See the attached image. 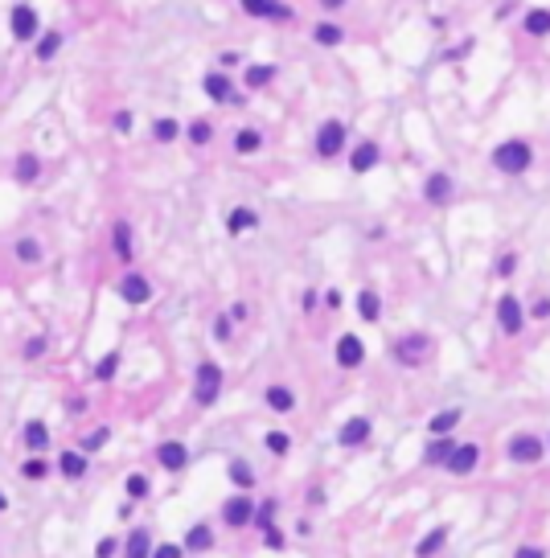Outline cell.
Masks as SVG:
<instances>
[{"label": "cell", "instance_id": "6da1fadb", "mask_svg": "<svg viewBox=\"0 0 550 558\" xmlns=\"http://www.w3.org/2000/svg\"><path fill=\"white\" fill-rule=\"evenodd\" d=\"M530 160H534V152H530L526 140H505L501 148L493 152V164H497L501 173H526Z\"/></svg>", "mask_w": 550, "mask_h": 558}, {"label": "cell", "instance_id": "7a4b0ae2", "mask_svg": "<svg viewBox=\"0 0 550 558\" xmlns=\"http://www.w3.org/2000/svg\"><path fill=\"white\" fill-rule=\"evenodd\" d=\"M218 394H222V366L201 362V366H197V386H193L197 407H214V403H218Z\"/></svg>", "mask_w": 550, "mask_h": 558}, {"label": "cell", "instance_id": "3957f363", "mask_svg": "<svg viewBox=\"0 0 550 558\" xmlns=\"http://www.w3.org/2000/svg\"><path fill=\"white\" fill-rule=\"evenodd\" d=\"M509 460H517V464H538V460H542V439H534V435H513V439H509Z\"/></svg>", "mask_w": 550, "mask_h": 558}, {"label": "cell", "instance_id": "277c9868", "mask_svg": "<svg viewBox=\"0 0 550 558\" xmlns=\"http://www.w3.org/2000/svg\"><path fill=\"white\" fill-rule=\"evenodd\" d=\"M497 325H501L505 332H522V328H526V312H522L517 296H501V300H497Z\"/></svg>", "mask_w": 550, "mask_h": 558}, {"label": "cell", "instance_id": "5b68a950", "mask_svg": "<svg viewBox=\"0 0 550 558\" xmlns=\"http://www.w3.org/2000/svg\"><path fill=\"white\" fill-rule=\"evenodd\" d=\"M366 362V345L353 337V332H345L341 341H337V366H345V370H358Z\"/></svg>", "mask_w": 550, "mask_h": 558}, {"label": "cell", "instance_id": "8992f818", "mask_svg": "<svg viewBox=\"0 0 550 558\" xmlns=\"http://www.w3.org/2000/svg\"><path fill=\"white\" fill-rule=\"evenodd\" d=\"M341 148H345V124L328 119L321 132H317V152H321V156H337Z\"/></svg>", "mask_w": 550, "mask_h": 558}, {"label": "cell", "instance_id": "52a82bcc", "mask_svg": "<svg viewBox=\"0 0 550 558\" xmlns=\"http://www.w3.org/2000/svg\"><path fill=\"white\" fill-rule=\"evenodd\" d=\"M12 37H21V42L38 37V8H29V4L12 8Z\"/></svg>", "mask_w": 550, "mask_h": 558}, {"label": "cell", "instance_id": "ba28073f", "mask_svg": "<svg viewBox=\"0 0 550 558\" xmlns=\"http://www.w3.org/2000/svg\"><path fill=\"white\" fill-rule=\"evenodd\" d=\"M251 517H255V501H251V497H242V493H238V497H230L226 505H222V521H226V525H247Z\"/></svg>", "mask_w": 550, "mask_h": 558}, {"label": "cell", "instance_id": "9c48e42d", "mask_svg": "<svg viewBox=\"0 0 550 558\" xmlns=\"http://www.w3.org/2000/svg\"><path fill=\"white\" fill-rule=\"evenodd\" d=\"M476 460H481V448H476V443H456L452 456H448V468H452L456 476H468V472L476 468Z\"/></svg>", "mask_w": 550, "mask_h": 558}, {"label": "cell", "instance_id": "30bf717a", "mask_svg": "<svg viewBox=\"0 0 550 558\" xmlns=\"http://www.w3.org/2000/svg\"><path fill=\"white\" fill-rule=\"evenodd\" d=\"M242 12L247 17H267V21H292V8L272 4V0H242Z\"/></svg>", "mask_w": 550, "mask_h": 558}, {"label": "cell", "instance_id": "8fae6325", "mask_svg": "<svg viewBox=\"0 0 550 558\" xmlns=\"http://www.w3.org/2000/svg\"><path fill=\"white\" fill-rule=\"evenodd\" d=\"M119 296H124L128 304H144V300L152 296V287H148V279H144V276L128 271V276L119 279Z\"/></svg>", "mask_w": 550, "mask_h": 558}, {"label": "cell", "instance_id": "7c38bea8", "mask_svg": "<svg viewBox=\"0 0 550 558\" xmlns=\"http://www.w3.org/2000/svg\"><path fill=\"white\" fill-rule=\"evenodd\" d=\"M427 349H431V341L419 337V332H411V337L399 341V362H403V366H419V357H423Z\"/></svg>", "mask_w": 550, "mask_h": 558}, {"label": "cell", "instance_id": "4fadbf2b", "mask_svg": "<svg viewBox=\"0 0 550 558\" xmlns=\"http://www.w3.org/2000/svg\"><path fill=\"white\" fill-rule=\"evenodd\" d=\"M156 460L169 468V472H181L185 460H189V448L177 443V439H169V443H160V448H156Z\"/></svg>", "mask_w": 550, "mask_h": 558}, {"label": "cell", "instance_id": "5bb4252c", "mask_svg": "<svg viewBox=\"0 0 550 558\" xmlns=\"http://www.w3.org/2000/svg\"><path fill=\"white\" fill-rule=\"evenodd\" d=\"M210 546H214V530H210L206 521L189 525V534H185V550H189V555H197V550H210Z\"/></svg>", "mask_w": 550, "mask_h": 558}, {"label": "cell", "instance_id": "9a60e30c", "mask_svg": "<svg viewBox=\"0 0 550 558\" xmlns=\"http://www.w3.org/2000/svg\"><path fill=\"white\" fill-rule=\"evenodd\" d=\"M206 94H210L214 103H234V87H230V78L222 74V70L206 74Z\"/></svg>", "mask_w": 550, "mask_h": 558}, {"label": "cell", "instance_id": "2e32d148", "mask_svg": "<svg viewBox=\"0 0 550 558\" xmlns=\"http://www.w3.org/2000/svg\"><path fill=\"white\" fill-rule=\"evenodd\" d=\"M448 197H452V177L448 173H431L427 177V201L431 205H444Z\"/></svg>", "mask_w": 550, "mask_h": 558}, {"label": "cell", "instance_id": "e0dca14e", "mask_svg": "<svg viewBox=\"0 0 550 558\" xmlns=\"http://www.w3.org/2000/svg\"><path fill=\"white\" fill-rule=\"evenodd\" d=\"M369 439V418H349L345 427H341V443L345 448H358V443H366Z\"/></svg>", "mask_w": 550, "mask_h": 558}, {"label": "cell", "instance_id": "ac0fdd59", "mask_svg": "<svg viewBox=\"0 0 550 558\" xmlns=\"http://www.w3.org/2000/svg\"><path fill=\"white\" fill-rule=\"evenodd\" d=\"M148 555H152L148 530H132V534H128V546H124V558H148Z\"/></svg>", "mask_w": 550, "mask_h": 558}, {"label": "cell", "instance_id": "d6986e66", "mask_svg": "<svg viewBox=\"0 0 550 558\" xmlns=\"http://www.w3.org/2000/svg\"><path fill=\"white\" fill-rule=\"evenodd\" d=\"M378 156H382V152H378V144H358V148H353V173H369V169H374V164H378Z\"/></svg>", "mask_w": 550, "mask_h": 558}, {"label": "cell", "instance_id": "ffe728a7", "mask_svg": "<svg viewBox=\"0 0 550 558\" xmlns=\"http://www.w3.org/2000/svg\"><path fill=\"white\" fill-rule=\"evenodd\" d=\"M58 468H62V476L78 480V476H87V456H83V452H62Z\"/></svg>", "mask_w": 550, "mask_h": 558}, {"label": "cell", "instance_id": "44dd1931", "mask_svg": "<svg viewBox=\"0 0 550 558\" xmlns=\"http://www.w3.org/2000/svg\"><path fill=\"white\" fill-rule=\"evenodd\" d=\"M230 234H247V230H255V226H259V214H255V210H242V205H238V210H234V214H230Z\"/></svg>", "mask_w": 550, "mask_h": 558}, {"label": "cell", "instance_id": "7402d4cb", "mask_svg": "<svg viewBox=\"0 0 550 558\" xmlns=\"http://www.w3.org/2000/svg\"><path fill=\"white\" fill-rule=\"evenodd\" d=\"M267 407L283 415V411H292V407H296V394H292L288 386H267Z\"/></svg>", "mask_w": 550, "mask_h": 558}, {"label": "cell", "instance_id": "603a6c76", "mask_svg": "<svg viewBox=\"0 0 550 558\" xmlns=\"http://www.w3.org/2000/svg\"><path fill=\"white\" fill-rule=\"evenodd\" d=\"M444 542H448V525H435V530H431V534L419 542V550H415V555H419V558H431L440 546H444Z\"/></svg>", "mask_w": 550, "mask_h": 558}, {"label": "cell", "instance_id": "cb8c5ba5", "mask_svg": "<svg viewBox=\"0 0 550 558\" xmlns=\"http://www.w3.org/2000/svg\"><path fill=\"white\" fill-rule=\"evenodd\" d=\"M526 33H534V37L550 33V12L547 8H530V12H526Z\"/></svg>", "mask_w": 550, "mask_h": 558}, {"label": "cell", "instance_id": "d4e9b609", "mask_svg": "<svg viewBox=\"0 0 550 558\" xmlns=\"http://www.w3.org/2000/svg\"><path fill=\"white\" fill-rule=\"evenodd\" d=\"M452 439H435V443H427V452H423V460L427 464H448V456H452Z\"/></svg>", "mask_w": 550, "mask_h": 558}, {"label": "cell", "instance_id": "484cf974", "mask_svg": "<svg viewBox=\"0 0 550 558\" xmlns=\"http://www.w3.org/2000/svg\"><path fill=\"white\" fill-rule=\"evenodd\" d=\"M358 312H362V321H378V316H382L378 291H362V296H358Z\"/></svg>", "mask_w": 550, "mask_h": 558}, {"label": "cell", "instance_id": "4316f807", "mask_svg": "<svg viewBox=\"0 0 550 558\" xmlns=\"http://www.w3.org/2000/svg\"><path fill=\"white\" fill-rule=\"evenodd\" d=\"M46 443H49L46 423H29V427H25V448H29V452H42Z\"/></svg>", "mask_w": 550, "mask_h": 558}, {"label": "cell", "instance_id": "83f0119b", "mask_svg": "<svg viewBox=\"0 0 550 558\" xmlns=\"http://www.w3.org/2000/svg\"><path fill=\"white\" fill-rule=\"evenodd\" d=\"M234 148H238L242 156H247V152H259V148H263V136H259L255 128H242V132L234 136Z\"/></svg>", "mask_w": 550, "mask_h": 558}, {"label": "cell", "instance_id": "f1b7e54d", "mask_svg": "<svg viewBox=\"0 0 550 558\" xmlns=\"http://www.w3.org/2000/svg\"><path fill=\"white\" fill-rule=\"evenodd\" d=\"M115 255L124 259V263H132V226H115Z\"/></svg>", "mask_w": 550, "mask_h": 558}, {"label": "cell", "instance_id": "f546056e", "mask_svg": "<svg viewBox=\"0 0 550 558\" xmlns=\"http://www.w3.org/2000/svg\"><path fill=\"white\" fill-rule=\"evenodd\" d=\"M456 423H460V411H456V407H452V411H440V415L431 418V435H448Z\"/></svg>", "mask_w": 550, "mask_h": 558}, {"label": "cell", "instance_id": "4dcf8cb0", "mask_svg": "<svg viewBox=\"0 0 550 558\" xmlns=\"http://www.w3.org/2000/svg\"><path fill=\"white\" fill-rule=\"evenodd\" d=\"M272 78H275V66H251V70H247V87H251V91H255V87H267Z\"/></svg>", "mask_w": 550, "mask_h": 558}, {"label": "cell", "instance_id": "1f68e13d", "mask_svg": "<svg viewBox=\"0 0 550 558\" xmlns=\"http://www.w3.org/2000/svg\"><path fill=\"white\" fill-rule=\"evenodd\" d=\"M177 132H181V128H177V119H156V124H152V136L160 140V144H173Z\"/></svg>", "mask_w": 550, "mask_h": 558}, {"label": "cell", "instance_id": "d6a6232c", "mask_svg": "<svg viewBox=\"0 0 550 558\" xmlns=\"http://www.w3.org/2000/svg\"><path fill=\"white\" fill-rule=\"evenodd\" d=\"M230 480H234L238 489H251V484H255V472H251V464L234 460V464H230Z\"/></svg>", "mask_w": 550, "mask_h": 558}, {"label": "cell", "instance_id": "836d02e7", "mask_svg": "<svg viewBox=\"0 0 550 558\" xmlns=\"http://www.w3.org/2000/svg\"><path fill=\"white\" fill-rule=\"evenodd\" d=\"M17 181H21V185L38 181V156H21V160H17Z\"/></svg>", "mask_w": 550, "mask_h": 558}, {"label": "cell", "instance_id": "e575fe53", "mask_svg": "<svg viewBox=\"0 0 550 558\" xmlns=\"http://www.w3.org/2000/svg\"><path fill=\"white\" fill-rule=\"evenodd\" d=\"M17 259H21V263H38V259H42L38 238H21V242H17Z\"/></svg>", "mask_w": 550, "mask_h": 558}, {"label": "cell", "instance_id": "d590c367", "mask_svg": "<svg viewBox=\"0 0 550 558\" xmlns=\"http://www.w3.org/2000/svg\"><path fill=\"white\" fill-rule=\"evenodd\" d=\"M58 49H62V33H46V37L38 42V58H42V62H49Z\"/></svg>", "mask_w": 550, "mask_h": 558}, {"label": "cell", "instance_id": "8d00e7d4", "mask_svg": "<svg viewBox=\"0 0 550 558\" xmlns=\"http://www.w3.org/2000/svg\"><path fill=\"white\" fill-rule=\"evenodd\" d=\"M312 37H317L321 46H337V42H341V25H317Z\"/></svg>", "mask_w": 550, "mask_h": 558}, {"label": "cell", "instance_id": "74e56055", "mask_svg": "<svg viewBox=\"0 0 550 558\" xmlns=\"http://www.w3.org/2000/svg\"><path fill=\"white\" fill-rule=\"evenodd\" d=\"M115 370H119V353H107V357L99 362L94 378H99V382H107V378H115Z\"/></svg>", "mask_w": 550, "mask_h": 558}, {"label": "cell", "instance_id": "f35d334b", "mask_svg": "<svg viewBox=\"0 0 550 558\" xmlns=\"http://www.w3.org/2000/svg\"><path fill=\"white\" fill-rule=\"evenodd\" d=\"M128 497H132V501H140V497H148V480H144L140 472H132V476H128Z\"/></svg>", "mask_w": 550, "mask_h": 558}, {"label": "cell", "instance_id": "ab89813d", "mask_svg": "<svg viewBox=\"0 0 550 558\" xmlns=\"http://www.w3.org/2000/svg\"><path fill=\"white\" fill-rule=\"evenodd\" d=\"M210 136H214V128H210L206 119H197V124L189 128V140H193V144H210Z\"/></svg>", "mask_w": 550, "mask_h": 558}, {"label": "cell", "instance_id": "60d3db41", "mask_svg": "<svg viewBox=\"0 0 550 558\" xmlns=\"http://www.w3.org/2000/svg\"><path fill=\"white\" fill-rule=\"evenodd\" d=\"M288 448H292V439H288L283 431H272V435H267V452H275V456H283Z\"/></svg>", "mask_w": 550, "mask_h": 558}, {"label": "cell", "instance_id": "b9f144b4", "mask_svg": "<svg viewBox=\"0 0 550 558\" xmlns=\"http://www.w3.org/2000/svg\"><path fill=\"white\" fill-rule=\"evenodd\" d=\"M107 443V427H99L94 435H83V452H94V448H103Z\"/></svg>", "mask_w": 550, "mask_h": 558}, {"label": "cell", "instance_id": "7bdbcfd3", "mask_svg": "<svg viewBox=\"0 0 550 558\" xmlns=\"http://www.w3.org/2000/svg\"><path fill=\"white\" fill-rule=\"evenodd\" d=\"M21 472H25L29 480H42V476H46V472H49V464H46V460H29V464L21 468Z\"/></svg>", "mask_w": 550, "mask_h": 558}, {"label": "cell", "instance_id": "ee69618b", "mask_svg": "<svg viewBox=\"0 0 550 558\" xmlns=\"http://www.w3.org/2000/svg\"><path fill=\"white\" fill-rule=\"evenodd\" d=\"M263 538H267V546H272V550H279V546H283V534H279L275 525H263Z\"/></svg>", "mask_w": 550, "mask_h": 558}, {"label": "cell", "instance_id": "f6af8a7d", "mask_svg": "<svg viewBox=\"0 0 550 558\" xmlns=\"http://www.w3.org/2000/svg\"><path fill=\"white\" fill-rule=\"evenodd\" d=\"M214 337H218V341H226V337H230V321H226V316H218V321H214Z\"/></svg>", "mask_w": 550, "mask_h": 558}, {"label": "cell", "instance_id": "bcb514c9", "mask_svg": "<svg viewBox=\"0 0 550 558\" xmlns=\"http://www.w3.org/2000/svg\"><path fill=\"white\" fill-rule=\"evenodd\" d=\"M148 558H181V546H156V555Z\"/></svg>", "mask_w": 550, "mask_h": 558}, {"label": "cell", "instance_id": "7dc6e473", "mask_svg": "<svg viewBox=\"0 0 550 558\" xmlns=\"http://www.w3.org/2000/svg\"><path fill=\"white\" fill-rule=\"evenodd\" d=\"M513 263H517L513 255H501V259H497V276H509V271H513Z\"/></svg>", "mask_w": 550, "mask_h": 558}, {"label": "cell", "instance_id": "c3c4849f", "mask_svg": "<svg viewBox=\"0 0 550 558\" xmlns=\"http://www.w3.org/2000/svg\"><path fill=\"white\" fill-rule=\"evenodd\" d=\"M42 349H46V341H42V337H33V341H29V345H25V357H38V353H42Z\"/></svg>", "mask_w": 550, "mask_h": 558}, {"label": "cell", "instance_id": "681fc988", "mask_svg": "<svg viewBox=\"0 0 550 558\" xmlns=\"http://www.w3.org/2000/svg\"><path fill=\"white\" fill-rule=\"evenodd\" d=\"M115 555V538H103V542H99V558H111Z\"/></svg>", "mask_w": 550, "mask_h": 558}, {"label": "cell", "instance_id": "f907efd6", "mask_svg": "<svg viewBox=\"0 0 550 558\" xmlns=\"http://www.w3.org/2000/svg\"><path fill=\"white\" fill-rule=\"evenodd\" d=\"M115 128H119V132H128V128H132V115H128V111H124V115H115Z\"/></svg>", "mask_w": 550, "mask_h": 558}, {"label": "cell", "instance_id": "816d5d0a", "mask_svg": "<svg viewBox=\"0 0 550 558\" xmlns=\"http://www.w3.org/2000/svg\"><path fill=\"white\" fill-rule=\"evenodd\" d=\"M534 316H550V300H538V304H534Z\"/></svg>", "mask_w": 550, "mask_h": 558}, {"label": "cell", "instance_id": "f5cc1de1", "mask_svg": "<svg viewBox=\"0 0 550 558\" xmlns=\"http://www.w3.org/2000/svg\"><path fill=\"white\" fill-rule=\"evenodd\" d=\"M517 558H542V550L538 546H526V550H517Z\"/></svg>", "mask_w": 550, "mask_h": 558}, {"label": "cell", "instance_id": "db71d44e", "mask_svg": "<svg viewBox=\"0 0 550 558\" xmlns=\"http://www.w3.org/2000/svg\"><path fill=\"white\" fill-rule=\"evenodd\" d=\"M4 505H8V501H4V493H0V509H4Z\"/></svg>", "mask_w": 550, "mask_h": 558}]
</instances>
